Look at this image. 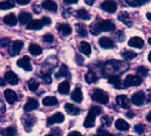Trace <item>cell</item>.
Segmentation results:
<instances>
[{
	"instance_id": "1",
	"label": "cell",
	"mask_w": 151,
	"mask_h": 136,
	"mask_svg": "<svg viewBox=\"0 0 151 136\" xmlns=\"http://www.w3.org/2000/svg\"><path fill=\"white\" fill-rule=\"evenodd\" d=\"M128 69V65L119 61V60H111L108 61L104 65V71L106 73L111 72V75H118L122 73H125Z\"/></svg>"
},
{
	"instance_id": "2",
	"label": "cell",
	"mask_w": 151,
	"mask_h": 136,
	"mask_svg": "<svg viewBox=\"0 0 151 136\" xmlns=\"http://www.w3.org/2000/svg\"><path fill=\"white\" fill-rule=\"evenodd\" d=\"M115 29V24L109 19L106 20H101V21H96L90 26V32L96 35L100 34L102 31H113Z\"/></svg>"
},
{
	"instance_id": "3",
	"label": "cell",
	"mask_w": 151,
	"mask_h": 136,
	"mask_svg": "<svg viewBox=\"0 0 151 136\" xmlns=\"http://www.w3.org/2000/svg\"><path fill=\"white\" fill-rule=\"evenodd\" d=\"M92 99L101 104H106L109 102V96L107 93L100 89H96L94 90V93L92 95Z\"/></svg>"
},
{
	"instance_id": "4",
	"label": "cell",
	"mask_w": 151,
	"mask_h": 136,
	"mask_svg": "<svg viewBox=\"0 0 151 136\" xmlns=\"http://www.w3.org/2000/svg\"><path fill=\"white\" fill-rule=\"evenodd\" d=\"M142 83V79L135 75H127L125 80V85L127 87H135L140 86Z\"/></svg>"
},
{
	"instance_id": "5",
	"label": "cell",
	"mask_w": 151,
	"mask_h": 136,
	"mask_svg": "<svg viewBox=\"0 0 151 136\" xmlns=\"http://www.w3.org/2000/svg\"><path fill=\"white\" fill-rule=\"evenodd\" d=\"M145 97V93L143 91H138L133 95V96L131 97V102L135 105L141 106L144 104Z\"/></svg>"
},
{
	"instance_id": "6",
	"label": "cell",
	"mask_w": 151,
	"mask_h": 136,
	"mask_svg": "<svg viewBox=\"0 0 151 136\" xmlns=\"http://www.w3.org/2000/svg\"><path fill=\"white\" fill-rule=\"evenodd\" d=\"M101 7L107 12L113 13L117 11L118 5L115 1H104L101 4Z\"/></svg>"
},
{
	"instance_id": "7",
	"label": "cell",
	"mask_w": 151,
	"mask_h": 136,
	"mask_svg": "<svg viewBox=\"0 0 151 136\" xmlns=\"http://www.w3.org/2000/svg\"><path fill=\"white\" fill-rule=\"evenodd\" d=\"M116 102H117L119 106H120L121 108H124V109H129L130 106H131L130 99L125 95L118 96L116 97Z\"/></svg>"
},
{
	"instance_id": "8",
	"label": "cell",
	"mask_w": 151,
	"mask_h": 136,
	"mask_svg": "<svg viewBox=\"0 0 151 136\" xmlns=\"http://www.w3.org/2000/svg\"><path fill=\"white\" fill-rule=\"evenodd\" d=\"M17 65L23 68L24 70H26L27 72L32 71V66H31V64H30V58L27 56H25V57L19 58L17 61Z\"/></svg>"
},
{
	"instance_id": "9",
	"label": "cell",
	"mask_w": 151,
	"mask_h": 136,
	"mask_svg": "<svg viewBox=\"0 0 151 136\" xmlns=\"http://www.w3.org/2000/svg\"><path fill=\"white\" fill-rule=\"evenodd\" d=\"M23 46H24V43H23L22 41H19V40L18 41H15L13 42V44H12V47L9 50L11 56H12V57L17 56L20 52V50H21V49H22Z\"/></svg>"
},
{
	"instance_id": "10",
	"label": "cell",
	"mask_w": 151,
	"mask_h": 136,
	"mask_svg": "<svg viewBox=\"0 0 151 136\" xmlns=\"http://www.w3.org/2000/svg\"><path fill=\"white\" fill-rule=\"evenodd\" d=\"M65 117L61 112H57L56 114H54L53 116L50 117L48 119L47 124L48 125H53V124H60L64 121Z\"/></svg>"
},
{
	"instance_id": "11",
	"label": "cell",
	"mask_w": 151,
	"mask_h": 136,
	"mask_svg": "<svg viewBox=\"0 0 151 136\" xmlns=\"http://www.w3.org/2000/svg\"><path fill=\"white\" fill-rule=\"evenodd\" d=\"M128 45L133 48H137V49H142L144 46V42L142 38L140 37H132L128 41Z\"/></svg>"
},
{
	"instance_id": "12",
	"label": "cell",
	"mask_w": 151,
	"mask_h": 136,
	"mask_svg": "<svg viewBox=\"0 0 151 136\" xmlns=\"http://www.w3.org/2000/svg\"><path fill=\"white\" fill-rule=\"evenodd\" d=\"M4 79H5V81H6L9 84H11V85H16V84H18V82H19V78H18V76H17L13 72H12V71H8V72L4 74Z\"/></svg>"
},
{
	"instance_id": "13",
	"label": "cell",
	"mask_w": 151,
	"mask_h": 136,
	"mask_svg": "<svg viewBox=\"0 0 151 136\" xmlns=\"http://www.w3.org/2000/svg\"><path fill=\"white\" fill-rule=\"evenodd\" d=\"M4 97L6 99V101L9 103V104H14L17 100H18V96L17 94L12 90V89H6L4 91Z\"/></svg>"
},
{
	"instance_id": "14",
	"label": "cell",
	"mask_w": 151,
	"mask_h": 136,
	"mask_svg": "<svg viewBox=\"0 0 151 136\" xmlns=\"http://www.w3.org/2000/svg\"><path fill=\"white\" fill-rule=\"evenodd\" d=\"M37 108H38V101L36 99H34V98H29L24 106V110L27 112H32Z\"/></svg>"
},
{
	"instance_id": "15",
	"label": "cell",
	"mask_w": 151,
	"mask_h": 136,
	"mask_svg": "<svg viewBox=\"0 0 151 136\" xmlns=\"http://www.w3.org/2000/svg\"><path fill=\"white\" fill-rule=\"evenodd\" d=\"M42 6L43 9L50 11V12H56L58 10V5L54 1H50V0L44 1V2H42Z\"/></svg>"
},
{
	"instance_id": "16",
	"label": "cell",
	"mask_w": 151,
	"mask_h": 136,
	"mask_svg": "<svg viewBox=\"0 0 151 136\" xmlns=\"http://www.w3.org/2000/svg\"><path fill=\"white\" fill-rule=\"evenodd\" d=\"M99 45L104 49H111L114 46V43L111 39L109 37H102L99 39Z\"/></svg>"
},
{
	"instance_id": "17",
	"label": "cell",
	"mask_w": 151,
	"mask_h": 136,
	"mask_svg": "<svg viewBox=\"0 0 151 136\" xmlns=\"http://www.w3.org/2000/svg\"><path fill=\"white\" fill-rule=\"evenodd\" d=\"M65 110L69 115H73V116L79 115L80 112H81V110L78 107H76L75 105L72 104H66L65 105Z\"/></svg>"
},
{
	"instance_id": "18",
	"label": "cell",
	"mask_w": 151,
	"mask_h": 136,
	"mask_svg": "<svg viewBox=\"0 0 151 136\" xmlns=\"http://www.w3.org/2000/svg\"><path fill=\"white\" fill-rule=\"evenodd\" d=\"M71 97H72V99H73L75 103H78V104L81 103L82 100H83V95H82V92H81V89L76 88V89L73 91V93H72V95H71Z\"/></svg>"
},
{
	"instance_id": "19",
	"label": "cell",
	"mask_w": 151,
	"mask_h": 136,
	"mask_svg": "<svg viewBox=\"0 0 151 136\" xmlns=\"http://www.w3.org/2000/svg\"><path fill=\"white\" fill-rule=\"evenodd\" d=\"M96 115H94L93 113H91L90 112H88V116L85 119L84 121V127L86 128H91L95 126V119H96Z\"/></svg>"
},
{
	"instance_id": "20",
	"label": "cell",
	"mask_w": 151,
	"mask_h": 136,
	"mask_svg": "<svg viewBox=\"0 0 151 136\" xmlns=\"http://www.w3.org/2000/svg\"><path fill=\"white\" fill-rule=\"evenodd\" d=\"M32 19V15L29 12H21L19 15V20L21 25H25L27 23H29Z\"/></svg>"
},
{
	"instance_id": "21",
	"label": "cell",
	"mask_w": 151,
	"mask_h": 136,
	"mask_svg": "<svg viewBox=\"0 0 151 136\" xmlns=\"http://www.w3.org/2000/svg\"><path fill=\"white\" fill-rule=\"evenodd\" d=\"M42 27H43V24H42V20L35 19V20H31V21L27 24V29H30V30H39V29H41Z\"/></svg>"
},
{
	"instance_id": "22",
	"label": "cell",
	"mask_w": 151,
	"mask_h": 136,
	"mask_svg": "<svg viewBox=\"0 0 151 136\" xmlns=\"http://www.w3.org/2000/svg\"><path fill=\"white\" fill-rule=\"evenodd\" d=\"M115 127H116V128H117L118 130H119V131H127V130H128L129 127H130L129 124H128L127 121H125L124 119H117V121H116V123H115Z\"/></svg>"
},
{
	"instance_id": "23",
	"label": "cell",
	"mask_w": 151,
	"mask_h": 136,
	"mask_svg": "<svg viewBox=\"0 0 151 136\" xmlns=\"http://www.w3.org/2000/svg\"><path fill=\"white\" fill-rule=\"evenodd\" d=\"M119 19L121 22H123L124 24H126L127 26H128V27L133 26V22H132V19L130 18V15L127 12H121L119 15Z\"/></svg>"
},
{
	"instance_id": "24",
	"label": "cell",
	"mask_w": 151,
	"mask_h": 136,
	"mask_svg": "<svg viewBox=\"0 0 151 136\" xmlns=\"http://www.w3.org/2000/svg\"><path fill=\"white\" fill-rule=\"evenodd\" d=\"M4 22L8 26H15L17 24V18L13 13H9L4 16Z\"/></svg>"
},
{
	"instance_id": "25",
	"label": "cell",
	"mask_w": 151,
	"mask_h": 136,
	"mask_svg": "<svg viewBox=\"0 0 151 136\" xmlns=\"http://www.w3.org/2000/svg\"><path fill=\"white\" fill-rule=\"evenodd\" d=\"M58 90L60 94L62 95H67L69 93L70 90V84L67 81H65L63 82H61L58 88Z\"/></svg>"
},
{
	"instance_id": "26",
	"label": "cell",
	"mask_w": 151,
	"mask_h": 136,
	"mask_svg": "<svg viewBox=\"0 0 151 136\" xmlns=\"http://www.w3.org/2000/svg\"><path fill=\"white\" fill-rule=\"evenodd\" d=\"M57 28L63 35H68L72 33V28L67 24H58Z\"/></svg>"
},
{
	"instance_id": "27",
	"label": "cell",
	"mask_w": 151,
	"mask_h": 136,
	"mask_svg": "<svg viewBox=\"0 0 151 136\" xmlns=\"http://www.w3.org/2000/svg\"><path fill=\"white\" fill-rule=\"evenodd\" d=\"M97 80H98L97 75H96V73H95L94 71H92V70H89V71L86 73V75H85V81H86V82L88 83V84L93 83V82L96 81Z\"/></svg>"
},
{
	"instance_id": "28",
	"label": "cell",
	"mask_w": 151,
	"mask_h": 136,
	"mask_svg": "<svg viewBox=\"0 0 151 136\" xmlns=\"http://www.w3.org/2000/svg\"><path fill=\"white\" fill-rule=\"evenodd\" d=\"M68 77L69 79L71 78V74H70V73H69V71H68V68H67V66L66 65H63L62 66H61V68H60V70L58 71V73H56V77L58 78V79H59V77Z\"/></svg>"
},
{
	"instance_id": "29",
	"label": "cell",
	"mask_w": 151,
	"mask_h": 136,
	"mask_svg": "<svg viewBox=\"0 0 151 136\" xmlns=\"http://www.w3.org/2000/svg\"><path fill=\"white\" fill-rule=\"evenodd\" d=\"M80 50H81L83 54L88 56V55H90V53H91V46H90L89 43H88L87 42H81V45H80Z\"/></svg>"
},
{
	"instance_id": "30",
	"label": "cell",
	"mask_w": 151,
	"mask_h": 136,
	"mask_svg": "<svg viewBox=\"0 0 151 136\" xmlns=\"http://www.w3.org/2000/svg\"><path fill=\"white\" fill-rule=\"evenodd\" d=\"M108 82L115 85V88L117 89H119V85H121V80L119 75H110L108 78Z\"/></svg>"
},
{
	"instance_id": "31",
	"label": "cell",
	"mask_w": 151,
	"mask_h": 136,
	"mask_svg": "<svg viewBox=\"0 0 151 136\" xmlns=\"http://www.w3.org/2000/svg\"><path fill=\"white\" fill-rule=\"evenodd\" d=\"M58 100L54 96H47L42 99V104L45 106H53L58 104Z\"/></svg>"
},
{
	"instance_id": "32",
	"label": "cell",
	"mask_w": 151,
	"mask_h": 136,
	"mask_svg": "<svg viewBox=\"0 0 151 136\" xmlns=\"http://www.w3.org/2000/svg\"><path fill=\"white\" fill-rule=\"evenodd\" d=\"M29 52L34 55V56H38V55H41L42 52V48L37 45V44H31L29 46Z\"/></svg>"
},
{
	"instance_id": "33",
	"label": "cell",
	"mask_w": 151,
	"mask_h": 136,
	"mask_svg": "<svg viewBox=\"0 0 151 136\" xmlns=\"http://www.w3.org/2000/svg\"><path fill=\"white\" fill-rule=\"evenodd\" d=\"M121 56L124 59L126 60H131L133 58H134L137 54L134 51H131V50H124L123 52H121Z\"/></svg>"
},
{
	"instance_id": "34",
	"label": "cell",
	"mask_w": 151,
	"mask_h": 136,
	"mask_svg": "<svg viewBox=\"0 0 151 136\" xmlns=\"http://www.w3.org/2000/svg\"><path fill=\"white\" fill-rule=\"evenodd\" d=\"M77 15L80 19H83V20H88L90 19V14L88 11H86L85 9H81L77 12Z\"/></svg>"
},
{
	"instance_id": "35",
	"label": "cell",
	"mask_w": 151,
	"mask_h": 136,
	"mask_svg": "<svg viewBox=\"0 0 151 136\" xmlns=\"http://www.w3.org/2000/svg\"><path fill=\"white\" fill-rule=\"evenodd\" d=\"M16 129L13 127H7L1 131V135L3 136H15L16 135Z\"/></svg>"
},
{
	"instance_id": "36",
	"label": "cell",
	"mask_w": 151,
	"mask_h": 136,
	"mask_svg": "<svg viewBox=\"0 0 151 136\" xmlns=\"http://www.w3.org/2000/svg\"><path fill=\"white\" fill-rule=\"evenodd\" d=\"M15 3L13 1H4L0 3V10H8L14 7Z\"/></svg>"
},
{
	"instance_id": "37",
	"label": "cell",
	"mask_w": 151,
	"mask_h": 136,
	"mask_svg": "<svg viewBox=\"0 0 151 136\" xmlns=\"http://www.w3.org/2000/svg\"><path fill=\"white\" fill-rule=\"evenodd\" d=\"M77 32L81 37H86L88 35V32L86 29V27L83 24H78L77 26Z\"/></svg>"
},
{
	"instance_id": "38",
	"label": "cell",
	"mask_w": 151,
	"mask_h": 136,
	"mask_svg": "<svg viewBox=\"0 0 151 136\" xmlns=\"http://www.w3.org/2000/svg\"><path fill=\"white\" fill-rule=\"evenodd\" d=\"M136 72H137L138 77H140L142 79V78H144V77H146L148 75L149 69L147 67H145V66H140V67H138Z\"/></svg>"
},
{
	"instance_id": "39",
	"label": "cell",
	"mask_w": 151,
	"mask_h": 136,
	"mask_svg": "<svg viewBox=\"0 0 151 136\" xmlns=\"http://www.w3.org/2000/svg\"><path fill=\"white\" fill-rule=\"evenodd\" d=\"M127 3L132 7H139L147 2L143 1V0H127Z\"/></svg>"
},
{
	"instance_id": "40",
	"label": "cell",
	"mask_w": 151,
	"mask_h": 136,
	"mask_svg": "<svg viewBox=\"0 0 151 136\" xmlns=\"http://www.w3.org/2000/svg\"><path fill=\"white\" fill-rule=\"evenodd\" d=\"M27 85H28V88L31 91H36L39 88V83L37 81L35 80H31L27 82Z\"/></svg>"
},
{
	"instance_id": "41",
	"label": "cell",
	"mask_w": 151,
	"mask_h": 136,
	"mask_svg": "<svg viewBox=\"0 0 151 136\" xmlns=\"http://www.w3.org/2000/svg\"><path fill=\"white\" fill-rule=\"evenodd\" d=\"M101 120H102V124L104 127H111L112 124V118L110 116H104Z\"/></svg>"
},
{
	"instance_id": "42",
	"label": "cell",
	"mask_w": 151,
	"mask_h": 136,
	"mask_svg": "<svg viewBox=\"0 0 151 136\" xmlns=\"http://www.w3.org/2000/svg\"><path fill=\"white\" fill-rule=\"evenodd\" d=\"M89 112H90L91 113H93L94 115L98 116V115H100V114L102 113V109H101L100 107H98V106H93V107L90 108Z\"/></svg>"
},
{
	"instance_id": "43",
	"label": "cell",
	"mask_w": 151,
	"mask_h": 136,
	"mask_svg": "<svg viewBox=\"0 0 151 136\" xmlns=\"http://www.w3.org/2000/svg\"><path fill=\"white\" fill-rule=\"evenodd\" d=\"M34 119V117H28V119H26V120H23L24 121V126H25V128L27 130V128L28 127H32L33 126H34V124L35 123V122H31L30 120H32Z\"/></svg>"
},
{
	"instance_id": "44",
	"label": "cell",
	"mask_w": 151,
	"mask_h": 136,
	"mask_svg": "<svg viewBox=\"0 0 151 136\" xmlns=\"http://www.w3.org/2000/svg\"><path fill=\"white\" fill-rule=\"evenodd\" d=\"M10 42H11V41L9 38H2V39H0V47L5 48L10 44Z\"/></svg>"
},
{
	"instance_id": "45",
	"label": "cell",
	"mask_w": 151,
	"mask_h": 136,
	"mask_svg": "<svg viewBox=\"0 0 151 136\" xmlns=\"http://www.w3.org/2000/svg\"><path fill=\"white\" fill-rule=\"evenodd\" d=\"M134 130H135V132H137L138 134L142 135V134L144 133V131H145V128H144V126H143V125L139 124V125H136V126L134 127Z\"/></svg>"
},
{
	"instance_id": "46",
	"label": "cell",
	"mask_w": 151,
	"mask_h": 136,
	"mask_svg": "<svg viewBox=\"0 0 151 136\" xmlns=\"http://www.w3.org/2000/svg\"><path fill=\"white\" fill-rule=\"evenodd\" d=\"M43 41H44L45 42H52L54 41V37H53L52 35L48 34V35H45L43 36Z\"/></svg>"
},
{
	"instance_id": "47",
	"label": "cell",
	"mask_w": 151,
	"mask_h": 136,
	"mask_svg": "<svg viewBox=\"0 0 151 136\" xmlns=\"http://www.w3.org/2000/svg\"><path fill=\"white\" fill-rule=\"evenodd\" d=\"M98 136H118V135H111L110 133H108L107 131L105 130H102V129H99L98 130V134H97Z\"/></svg>"
},
{
	"instance_id": "48",
	"label": "cell",
	"mask_w": 151,
	"mask_h": 136,
	"mask_svg": "<svg viewBox=\"0 0 151 136\" xmlns=\"http://www.w3.org/2000/svg\"><path fill=\"white\" fill-rule=\"evenodd\" d=\"M42 79H43V81L46 83V84H50L51 83V77H50V74H45L42 76Z\"/></svg>"
},
{
	"instance_id": "49",
	"label": "cell",
	"mask_w": 151,
	"mask_h": 136,
	"mask_svg": "<svg viewBox=\"0 0 151 136\" xmlns=\"http://www.w3.org/2000/svg\"><path fill=\"white\" fill-rule=\"evenodd\" d=\"M5 112V106H4V102L2 101L1 97H0V116L3 115V113Z\"/></svg>"
},
{
	"instance_id": "50",
	"label": "cell",
	"mask_w": 151,
	"mask_h": 136,
	"mask_svg": "<svg viewBox=\"0 0 151 136\" xmlns=\"http://www.w3.org/2000/svg\"><path fill=\"white\" fill-rule=\"evenodd\" d=\"M47 136H61V133L58 129H55V130H52V132L49 135H47Z\"/></svg>"
},
{
	"instance_id": "51",
	"label": "cell",
	"mask_w": 151,
	"mask_h": 136,
	"mask_svg": "<svg viewBox=\"0 0 151 136\" xmlns=\"http://www.w3.org/2000/svg\"><path fill=\"white\" fill-rule=\"evenodd\" d=\"M42 22L43 25H50L51 23V19L48 17H44L42 19Z\"/></svg>"
},
{
	"instance_id": "52",
	"label": "cell",
	"mask_w": 151,
	"mask_h": 136,
	"mask_svg": "<svg viewBox=\"0 0 151 136\" xmlns=\"http://www.w3.org/2000/svg\"><path fill=\"white\" fill-rule=\"evenodd\" d=\"M71 12H72L71 9H66V10H65V11L63 12V17H64V18H67V17H69V16H70V14H71Z\"/></svg>"
},
{
	"instance_id": "53",
	"label": "cell",
	"mask_w": 151,
	"mask_h": 136,
	"mask_svg": "<svg viewBox=\"0 0 151 136\" xmlns=\"http://www.w3.org/2000/svg\"><path fill=\"white\" fill-rule=\"evenodd\" d=\"M16 3L17 4H20V5H25V4H29L30 3V1L29 0H16Z\"/></svg>"
},
{
	"instance_id": "54",
	"label": "cell",
	"mask_w": 151,
	"mask_h": 136,
	"mask_svg": "<svg viewBox=\"0 0 151 136\" xmlns=\"http://www.w3.org/2000/svg\"><path fill=\"white\" fill-rule=\"evenodd\" d=\"M68 136H82L79 132H71L69 135H68Z\"/></svg>"
},
{
	"instance_id": "55",
	"label": "cell",
	"mask_w": 151,
	"mask_h": 136,
	"mask_svg": "<svg viewBox=\"0 0 151 136\" xmlns=\"http://www.w3.org/2000/svg\"><path fill=\"white\" fill-rule=\"evenodd\" d=\"M134 114L132 112H127V117L128 119H133V118H134Z\"/></svg>"
},
{
	"instance_id": "56",
	"label": "cell",
	"mask_w": 151,
	"mask_h": 136,
	"mask_svg": "<svg viewBox=\"0 0 151 136\" xmlns=\"http://www.w3.org/2000/svg\"><path fill=\"white\" fill-rule=\"evenodd\" d=\"M85 4H88V5H92V4H94V1H93V0H91V1L86 0V1H85Z\"/></svg>"
},
{
	"instance_id": "57",
	"label": "cell",
	"mask_w": 151,
	"mask_h": 136,
	"mask_svg": "<svg viewBox=\"0 0 151 136\" xmlns=\"http://www.w3.org/2000/svg\"><path fill=\"white\" fill-rule=\"evenodd\" d=\"M78 1H76V0H74V1H68V0H65V4H76Z\"/></svg>"
},
{
	"instance_id": "58",
	"label": "cell",
	"mask_w": 151,
	"mask_h": 136,
	"mask_svg": "<svg viewBox=\"0 0 151 136\" xmlns=\"http://www.w3.org/2000/svg\"><path fill=\"white\" fill-rule=\"evenodd\" d=\"M146 119H147V120H148L149 122H150L151 123V112H150V113L147 115V118H146Z\"/></svg>"
},
{
	"instance_id": "59",
	"label": "cell",
	"mask_w": 151,
	"mask_h": 136,
	"mask_svg": "<svg viewBox=\"0 0 151 136\" xmlns=\"http://www.w3.org/2000/svg\"><path fill=\"white\" fill-rule=\"evenodd\" d=\"M5 85V82H4V81L2 79V78H0V86L1 87H4Z\"/></svg>"
},
{
	"instance_id": "60",
	"label": "cell",
	"mask_w": 151,
	"mask_h": 136,
	"mask_svg": "<svg viewBox=\"0 0 151 136\" xmlns=\"http://www.w3.org/2000/svg\"><path fill=\"white\" fill-rule=\"evenodd\" d=\"M147 18L150 19L151 21V12H149V13H147Z\"/></svg>"
},
{
	"instance_id": "61",
	"label": "cell",
	"mask_w": 151,
	"mask_h": 136,
	"mask_svg": "<svg viewBox=\"0 0 151 136\" xmlns=\"http://www.w3.org/2000/svg\"><path fill=\"white\" fill-rule=\"evenodd\" d=\"M149 58V61L151 63V51L150 52V54H149V58Z\"/></svg>"
},
{
	"instance_id": "62",
	"label": "cell",
	"mask_w": 151,
	"mask_h": 136,
	"mask_svg": "<svg viewBox=\"0 0 151 136\" xmlns=\"http://www.w3.org/2000/svg\"><path fill=\"white\" fill-rule=\"evenodd\" d=\"M149 43L151 45V37L150 38H149Z\"/></svg>"
},
{
	"instance_id": "63",
	"label": "cell",
	"mask_w": 151,
	"mask_h": 136,
	"mask_svg": "<svg viewBox=\"0 0 151 136\" xmlns=\"http://www.w3.org/2000/svg\"><path fill=\"white\" fill-rule=\"evenodd\" d=\"M95 136H98V135H95Z\"/></svg>"
}]
</instances>
